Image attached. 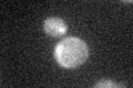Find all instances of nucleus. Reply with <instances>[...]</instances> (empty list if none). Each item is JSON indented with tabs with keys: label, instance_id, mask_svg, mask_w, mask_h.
Returning <instances> with one entry per match:
<instances>
[{
	"label": "nucleus",
	"instance_id": "1",
	"mask_svg": "<svg viewBox=\"0 0 133 88\" xmlns=\"http://www.w3.org/2000/svg\"><path fill=\"white\" fill-rule=\"evenodd\" d=\"M88 54L89 51L85 42L74 36L61 40L55 50L57 62L65 68H74L83 64Z\"/></svg>",
	"mask_w": 133,
	"mask_h": 88
},
{
	"label": "nucleus",
	"instance_id": "2",
	"mask_svg": "<svg viewBox=\"0 0 133 88\" xmlns=\"http://www.w3.org/2000/svg\"><path fill=\"white\" fill-rule=\"evenodd\" d=\"M43 28L47 34L55 37L64 35L66 33V30H68V27H66L64 21L60 18H57V17L48 18L44 21Z\"/></svg>",
	"mask_w": 133,
	"mask_h": 88
},
{
	"label": "nucleus",
	"instance_id": "3",
	"mask_svg": "<svg viewBox=\"0 0 133 88\" xmlns=\"http://www.w3.org/2000/svg\"><path fill=\"white\" fill-rule=\"evenodd\" d=\"M119 86H120V85L112 83L111 81H109V79H104V81H101L100 83H98L97 85H95V87H119Z\"/></svg>",
	"mask_w": 133,
	"mask_h": 88
}]
</instances>
